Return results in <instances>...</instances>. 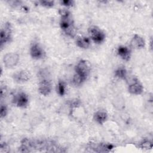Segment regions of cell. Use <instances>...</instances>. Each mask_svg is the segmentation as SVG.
<instances>
[{
  "instance_id": "obj_1",
  "label": "cell",
  "mask_w": 153,
  "mask_h": 153,
  "mask_svg": "<svg viewBox=\"0 0 153 153\" xmlns=\"http://www.w3.org/2000/svg\"><path fill=\"white\" fill-rule=\"evenodd\" d=\"M60 27L65 35L71 38L75 37L76 30L70 12L60 16Z\"/></svg>"
},
{
  "instance_id": "obj_2",
  "label": "cell",
  "mask_w": 153,
  "mask_h": 153,
  "mask_svg": "<svg viewBox=\"0 0 153 153\" xmlns=\"http://www.w3.org/2000/svg\"><path fill=\"white\" fill-rule=\"evenodd\" d=\"M90 38L96 43L101 44L104 42L106 35L105 32L97 26H91L88 29Z\"/></svg>"
},
{
  "instance_id": "obj_3",
  "label": "cell",
  "mask_w": 153,
  "mask_h": 153,
  "mask_svg": "<svg viewBox=\"0 0 153 153\" xmlns=\"http://www.w3.org/2000/svg\"><path fill=\"white\" fill-rule=\"evenodd\" d=\"M12 39V26L10 23L7 22L2 27L0 33V46L2 47L10 42Z\"/></svg>"
},
{
  "instance_id": "obj_4",
  "label": "cell",
  "mask_w": 153,
  "mask_h": 153,
  "mask_svg": "<svg viewBox=\"0 0 153 153\" xmlns=\"http://www.w3.org/2000/svg\"><path fill=\"white\" fill-rule=\"evenodd\" d=\"M75 72L87 79L91 72V66L89 62L84 59L80 60L75 66Z\"/></svg>"
},
{
  "instance_id": "obj_5",
  "label": "cell",
  "mask_w": 153,
  "mask_h": 153,
  "mask_svg": "<svg viewBox=\"0 0 153 153\" xmlns=\"http://www.w3.org/2000/svg\"><path fill=\"white\" fill-rule=\"evenodd\" d=\"M29 53L31 57L35 60L41 59L44 58L45 55V51L38 42L32 43L30 47Z\"/></svg>"
},
{
  "instance_id": "obj_6",
  "label": "cell",
  "mask_w": 153,
  "mask_h": 153,
  "mask_svg": "<svg viewBox=\"0 0 153 153\" xmlns=\"http://www.w3.org/2000/svg\"><path fill=\"white\" fill-rule=\"evenodd\" d=\"M13 103L20 108H25L29 105V97L23 91H20L14 96Z\"/></svg>"
},
{
  "instance_id": "obj_7",
  "label": "cell",
  "mask_w": 153,
  "mask_h": 153,
  "mask_svg": "<svg viewBox=\"0 0 153 153\" xmlns=\"http://www.w3.org/2000/svg\"><path fill=\"white\" fill-rule=\"evenodd\" d=\"M20 56L16 53H8L3 57L4 66L7 68H12L16 66L19 62Z\"/></svg>"
},
{
  "instance_id": "obj_8",
  "label": "cell",
  "mask_w": 153,
  "mask_h": 153,
  "mask_svg": "<svg viewBox=\"0 0 153 153\" xmlns=\"http://www.w3.org/2000/svg\"><path fill=\"white\" fill-rule=\"evenodd\" d=\"M143 86L136 78H134L128 85V91L133 95H140L143 93Z\"/></svg>"
},
{
  "instance_id": "obj_9",
  "label": "cell",
  "mask_w": 153,
  "mask_h": 153,
  "mask_svg": "<svg viewBox=\"0 0 153 153\" xmlns=\"http://www.w3.org/2000/svg\"><path fill=\"white\" fill-rule=\"evenodd\" d=\"M52 91V84L48 79L42 78L38 84V91L44 96H48Z\"/></svg>"
},
{
  "instance_id": "obj_10",
  "label": "cell",
  "mask_w": 153,
  "mask_h": 153,
  "mask_svg": "<svg viewBox=\"0 0 153 153\" xmlns=\"http://www.w3.org/2000/svg\"><path fill=\"white\" fill-rule=\"evenodd\" d=\"M31 77L30 72L26 70L17 71L13 75L14 81L18 83H23L28 81Z\"/></svg>"
},
{
  "instance_id": "obj_11",
  "label": "cell",
  "mask_w": 153,
  "mask_h": 153,
  "mask_svg": "<svg viewBox=\"0 0 153 153\" xmlns=\"http://www.w3.org/2000/svg\"><path fill=\"white\" fill-rule=\"evenodd\" d=\"M108 113L102 109L97 110L93 115V120L94 121L100 125H103L108 120Z\"/></svg>"
},
{
  "instance_id": "obj_12",
  "label": "cell",
  "mask_w": 153,
  "mask_h": 153,
  "mask_svg": "<svg viewBox=\"0 0 153 153\" xmlns=\"http://www.w3.org/2000/svg\"><path fill=\"white\" fill-rule=\"evenodd\" d=\"M131 50L125 45H120L117 50L118 56L125 61H128L131 57Z\"/></svg>"
},
{
  "instance_id": "obj_13",
  "label": "cell",
  "mask_w": 153,
  "mask_h": 153,
  "mask_svg": "<svg viewBox=\"0 0 153 153\" xmlns=\"http://www.w3.org/2000/svg\"><path fill=\"white\" fill-rule=\"evenodd\" d=\"M130 44L133 48H134L136 49H141L145 47V41L140 35L137 34H134L131 38Z\"/></svg>"
},
{
  "instance_id": "obj_14",
  "label": "cell",
  "mask_w": 153,
  "mask_h": 153,
  "mask_svg": "<svg viewBox=\"0 0 153 153\" xmlns=\"http://www.w3.org/2000/svg\"><path fill=\"white\" fill-rule=\"evenodd\" d=\"M76 45L80 48L87 49L88 48L91 44L90 39L88 37L84 36H78L76 39Z\"/></svg>"
},
{
  "instance_id": "obj_15",
  "label": "cell",
  "mask_w": 153,
  "mask_h": 153,
  "mask_svg": "<svg viewBox=\"0 0 153 153\" xmlns=\"http://www.w3.org/2000/svg\"><path fill=\"white\" fill-rule=\"evenodd\" d=\"M114 76L118 79L122 80H127V71L124 66H120L115 70Z\"/></svg>"
},
{
  "instance_id": "obj_16",
  "label": "cell",
  "mask_w": 153,
  "mask_h": 153,
  "mask_svg": "<svg viewBox=\"0 0 153 153\" xmlns=\"http://www.w3.org/2000/svg\"><path fill=\"white\" fill-rule=\"evenodd\" d=\"M66 84L62 79H59L57 84V93L60 96H63L66 94Z\"/></svg>"
},
{
  "instance_id": "obj_17",
  "label": "cell",
  "mask_w": 153,
  "mask_h": 153,
  "mask_svg": "<svg viewBox=\"0 0 153 153\" xmlns=\"http://www.w3.org/2000/svg\"><path fill=\"white\" fill-rule=\"evenodd\" d=\"M86 79L82 76L81 75L75 73L72 78V83L75 86H80L85 81Z\"/></svg>"
},
{
  "instance_id": "obj_18",
  "label": "cell",
  "mask_w": 153,
  "mask_h": 153,
  "mask_svg": "<svg viewBox=\"0 0 153 153\" xmlns=\"http://www.w3.org/2000/svg\"><path fill=\"white\" fill-rule=\"evenodd\" d=\"M114 148V145L110 143H100L96 152H109Z\"/></svg>"
},
{
  "instance_id": "obj_19",
  "label": "cell",
  "mask_w": 153,
  "mask_h": 153,
  "mask_svg": "<svg viewBox=\"0 0 153 153\" xmlns=\"http://www.w3.org/2000/svg\"><path fill=\"white\" fill-rule=\"evenodd\" d=\"M152 142L149 139H143L139 144V147L142 149H151L152 148Z\"/></svg>"
},
{
  "instance_id": "obj_20",
  "label": "cell",
  "mask_w": 153,
  "mask_h": 153,
  "mask_svg": "<svg viewBox=\"0 0 153 153\" xmlns=\"http://www.w3.org/2000/svg\"><path fill=\"white\" fill-rule=\"evenodd\" d=\"M114 107L118 109V110H121L124 108V102L123 99L121 97H117L115 98V100H114V103H113Z\"/></svg>"
},
{
  "instance_id": "obj_21",
  "label": "cell",
  "mask_w": 153,
  "mask_h": 153,
  "mask_svg": "<svg viewBox=\"0 0 153 153\" xmlns=\"http://www.w3.org/2000/svg\"><path fill=\"white\" fill-rule=\"evenodd\" d=\"M40 5L45 8H51L54 5V2L53 1H39Z\"/></svg>"
},
{
  "instance_id": "obj_22",
  "label": "cell",
  "mask_w": 153,
  "mask_h": 153,
  "mask_svg": "<svg viewBox=\"0 0 153 153\" xmlns=\"http://www.w3.org/2000/svg\"><path fill=\"white\" fill-rule=\"evenodd\" d=\"M60 3L63 6H65L66 7H71L74 6L75 2L72 0H63V1H60Z\"/></svg>"
},
{
  "instance_id": "obj_23",
  "label": "cell",
  "mask_w": 153,
  "mask_h": 153,
  "mask_svg": "<svg viewBox=\"0 0 153 153\" xmlns=\"http://www.w3.org/2000/svg\"><path fill=\"white\" fill-rule=\"evenodd\" d=\"M1 117H5L8 113V109L5 105L1 104Z\"/></svg>"
}]
</instances>
